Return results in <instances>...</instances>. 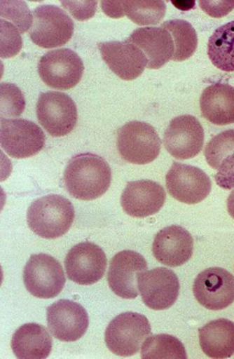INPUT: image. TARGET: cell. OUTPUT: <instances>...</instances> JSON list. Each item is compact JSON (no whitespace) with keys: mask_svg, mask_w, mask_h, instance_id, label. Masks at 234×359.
<instances>
[{"mask_svg":"<svg viewBox=\"0 0 234 359\" xmlns=\"http://www.w3.org/2000/svg\"><path fill=\"white\" fill-rule=\"evenodd\" d=\"M111 180V168L108 163L92 153L71 157L64 172V185L69 195L85 201L97 199L107 193Z\"/></svg>","mask_w":234,"mask_h":359,"instance_id":"1","label":"cell"},{"mask_svg":"<svg viewBox=\"0 0 234 359\" xmlns=\"http://www.w3.org/2000/svg\"><path fill=\"white\" fill-rule=\"evenodd\" d=\"M74 205L67 198L48 195L31 203L27 213L30 230L48 240L63 236L74 222Z\"/></svg>","mask_w":234,"mask_h":359,"instance_id":"2","label":"cell"},{"mask_svg":"<svg viewBox=\"0 0 234 359\" xmlns=\"http://www.w3.org/2000/svg\"><path fill=\"white\" fill-rule=\"evenodd\" d=\"M152 333L146 316L125 312L110 322L104 341L109 351L120 357H131L140 351L143 341Z\"/></svg>","mask_w":234,"mask_h":359,"instance_id":"3","label":"cell"},{"mask_svg":"<svg viewBox=\"0 0 234 359\" xmlns=\"http://www.w3.org/2000/svg\"><path fill=\"white\" fill-rule=\"evenodd\" d=\"M160 141L156 128L146 122L131 121L118 130L120 156L131 164L145 165L158 158Z\"/></svg>","mask_w":234,"mask_h":359,"instance_id":"4","label":"cell"},{"mask_svg":"<svg viewBox=\"0 0 234 359\" xmlns=\"http://www.w3.org/2000/svg\"><path fill=\"white\" fill-rule=\"evenodd\" d=\"M32 15L34 23L29 31V36L40 48H60L65 46L73 36L74 22L61 8L52 5L39 6Z\"/></svg>","mask_w":234,"mask_h":359,"instance_id":"5","label":"cell"},{"mask_svg":"<svg viewBox=\"0 0 234 359\" xmlns=\"http://www.w3.org/2000/svg\"><path fill=\"white\" fill-rule=\"evenodd\" d=\"M38 72L48 87L69 90L74 88L82 79L84 63L78 54L69 48H56L42 56Z\"/></svg>","mask_w":234,"mask_h":359,"instance_id":"6","label":"cell"},{"mask_svg":"<svg viewBox=\"0 0 234 359\" xmlns=\"http://www.w3.org/2000/svg\"><path fill=\"white\" fill-rule=\"evenodd\" d=\"M67 277L57 259L48 254L32 255L23 269L27 290L36 298H55L65 286Z\"/></svg>","mask_w":234,"mask_h":359,"instance_id":"7","label":"cell"},{"mask_svg":"<svg viewBox=\"0 0 234 359\" xmlns=\"http://www.w3.org/2000/svg\"><path fill=\"white\" fill-rule=\"evenodd\" d=\"M36 116L48 135L60 137L74 130L78 114L71 97L59 91H48L39 96Z\"/></svg>","mask_w":234,"mask_h":359,"instance_id":"8","label":"cell"},{"mask_svg":"<svg viewBox=\"0 0 234 359\" xmlns=\"http://www.w3.org/2000/svg\"><path fill=\"white\" fill-rule=\"evenodd\" d=\"M1 149L15 158H27L38 154L46 145V135L34 122L25 119H1Z\"/></svg>","mask_w":234,"mask_h":359,"instance_id":"9","label":"cell"},{"mask_svg":"<svg viewBox=\"0 0 234 359\" xmlns=\"http://www.w3.org/2000/svg\"><path fill=\"white\" fill-rule=\"evenodd\" d=\"M208 175L198 167L174 163L166 175V189L172 197L187 205L204 201L212 191Z\"/></svg>","mask_w":234,"mask_h":359,"instance_id":"10","label":"cell"},{"mask_svg":"<svg viewBox=\"0 0 234 359\" xmlns=\"http://www.w3.org/2000/svg\"><path fill=\"white\" fill-rule=\"evenodd\" d=\"M67 278L83 286H90L104 277L107 256L92 242H82L71 248L65 258Z\"/></svg>","mask_w":234,"mask_h":359,"instance_id":"11","label":"cell"},{"mask_svg":"<svg viewBox=\"0 0 234 359\" xmlns=\"http://www.w3.org/2000/svg\"><path fill=\"white\" fill-rule=\"evenodd\" d=\"M204 143V128L197 118L188 114L174 118L164 135L165 149L177 160L196 157Z\"/></svg>","mask_w":234,"mask_h":359,"instance_id":"12","label":"cell"},{"mask_svg":"<svg viewBox=\"0 0 234 359\" xmlns=\"http://www.w3.org/2000/svg\"><path fill=\"white\" fill-rule=\"evenodd\" d=\"M197 302L212 311H219L234 302V276L219 267L201 271L193 283Z\"/></svg>","mask_w":234,"mask_h":359,"instance_id":"13","label":"cell"},{"mask_svg":"<svg viewBox=\"0 0 234 359\" xmlns=\"http://www.w3.org/2000/svg\"><path fill=\"white\" fill-rule=\"evenodd\" d=\"M148 271V263L135 250H123L116 254L110 262L107 279L118 297L135 299L139 296V277Z\"/></svg>","mask_w":234,"mask_h":359,"instance_id":"14","label":"cell"},{"mask_svg":"<svg viewBox=\"0 0 234 359\" xmlns=\"http://www.w3.org/2000/svg\"><path fill=\"white\" fill-rule=\"evenodd\" d=\"M46 320L52 335L62 341H78L90 325L86 310L77 302L65 299L48 306Z\"/></svg>","mask_w":234,"mask_h":359,"instance_id":"15","label":"cell"},{"mask_svg":"<svg viewBox=\"0 0 234 359\" xmlns=\"http://www.w3.org/2000/svg\"><path fill=\"white\" fill-rule=\"evenodd\" d=\"M139 291L145 306L162 311L171 308L179 298V277L171 269H154L141 273Z\"/></svg>","mask_w":234,"mask_h":359,"instance_id":"16","label":"cell"},{"mask_svg":"<svg viewBox=\"0 0 234 359\" xmlns=\"http://www.w3.org/2000/svg\"><path fill=\"white\" fill-rule=\"evenodd\" d=\"M104 63L123 81H133L148 67V58L142 50L125 40L111 41L98 44Z\"/></svg>","mask_w":234,"mask_h":359,"instance_id":"17","label":"cell"},{"mask_svg":"<svg viewBox=\"0 0 234 359\" xmlns=\"http://www.w3.org/2000/svg\"><path fill=\"white\" fill-rule=\"evenodd\" d=\"M165 201V189L153 180L128 182L121 196L123 210L133 218H146L156 215L163 208Z\"/></svg>","mask_w":234,"mask_h":359,"instance_id":"18","label":"cell"},{"mask_svg":"<svg viewBox=\"0 0 234 359\" xmlns=\"http://www.w3.org/2000/svg\"><path fill=\"white\" fill-rule=\"evenodd\" d=\"M153 255L165 266L179 267L193 256V238L186 229L171 225L156 234L152 246Z\"/></svg>","mask_w":234,"mask_h":359,"instance_id":"19","label":"cell"},{"mask_svg":"<svg viewBox=\"0 0 234 359\" xmlns=\"http://www.w3.org/2000/svg\"><path fill=\"white\" fill-rule=\"evenodd\" d=\"M128 41L142 50L148 58V69H158L171 61L175 51L171 33L156 27L137 29Z\"/></svg>","mask_w":234,"mask_h":359,"instance_id":"20","label":"cell"},{"mask_svg":"<svg viewBox=\"0 0 234 359\" xmlns=\"http://www.w3.org/2000/svg\"><path fill=\"white\" fill-rule=\"evenodd\" d=\"M201 114L216 126L234 123V87L214 83L207 87L200 98Z\"/></svg>","mask_w":234,"mask_h":359,"instance_id":"21","label":"cell"},{"mask_svg":"<svg viewBox=\"0 0 234 359\" xmlns=\"http://www.w3.org/2000/svg\"><path fill=\"white\" fill-rule=\"evenodd\" d=\"M11 348L18 359H46L52 351V339L43 325L27 323L13 334Z\"/></svg>","mask_w":234,"mask_h":359,"instance_id":"22","label":"cell"},{"mask_svg":"<svg viewBox=\"0 0 234 359\" xmlns=\"http://www.w3.org/2000/svg\"><path fill=\"white\" fill-rule=\"evenodd\" d=\"M202 352L210 358H230L234 355V323L227 319L209 322L199 330Z\"/></svg>","mask_w":234,"mask_h":359,"instance_id":"23","label":"cell"},{"mask_svg":"<svg viewBox=\"0 0 234 359\" xmlns=\"http://www.w3.org/2000/svg\"><path fill=\"white\" fill-rule=\"evenodd\" d=\"M208 56L216 69L234 72V21L219 27L210 36Z\"/></svg>","mask_w":234,"mask_h":359,"instance_id":"24","label":"cell"},{"mask_svg":"<svg viewBox=\"0 0 234 359\" xmlns=\"http://www.w3.org/2000/svg\"><path fill=\"white\" fill-rule=\"evenodd\" d=\"M160 28L171 33L174 41V56L172 60L183 62L188 60L196 52L198 46L197 32L191 23L185 20H170L162 23Z\"/></svg>","mask_w":234,"mask_h":359,"instance_id":"25","label":"cell"},{"mask_svg":"<svg viewBox=\"0 0 234 359\" xmlns=\"http://www.w3.org/2000/svg\"><path fill=\"white\" fill-rule=\"evenodd\" d=\"M141 357L143 359H186L187 353L179 339L168 334H158L150 335L143 341Z\"/></svg>","mask_w":234,"mask_h":359,"instance_id":"26","label":"cell"},{"mask_svg":"<svg viewBox=\"0 0 234 359\" xmlns=\"http://www.w3.org/2000/svg\"><path fill=\"white\" fill-rule=\"evenodd\" d=\"M123 11L128 18L139 26L158 25L165 17L166 4L162 0H129L123 1Z\"/></svg>","mask_w":234,"mask_h":359,"instance_id":"27","label":"cell"},{"mask_svg":"<svg viewBox=\"0 0 234 359\" xmlns=\"http://www.w3.org/2000/svg\"><path fill=\"white\" fill-rule=\"evenodd\" d=\"M234 154V130L221 132L212 137L205 149L207 163L214 170H219L224 160Z\"/></svg>","mask_w":234,"mask_h":359,"instance_id":"28","label":"cell"},{"mask_svg":"<svg viewBox=\"0 0 234 359\" xmlns=\"http://www.w3.org/2000/svg\"><path fill=\"white\" fill-rule=\"evenodd\" d=\"M0 15L3 20L13 23V26L17 27L20 33L30 31L34 23V15L27 4L23 1L3 0L0 3Z\"/></svg>","mask_w":234,"mask_h":359,"instance_id":"29","label":"cell"},{"mask_svg":"<svg viewBox=\"0 0 234 359\" xmlns=\"http://www.w3.org/2000/svg\"><path fill=\"white\" fill-rule=\"evenodd\" d=\"M1 93V119L19 116L26 108L25 97L18 87L13 83H3L0 85Z\"/></svg>","mask_w":234,"mask_h":359,"instance_id":"30","label":"cell"},{"mask_svg":"<svg viewBox=\"0 0 234 359\" xmlns=\"http://www.w3.org/2000/svg\"><path fill=\"white\" fill-rule=\"evenodd\" d=\"M0 31H1V50L0 55L3 58L13 57L17 55L22 48V39L20 31L13 23L0 20Z\"/></svg>","mask_w":234,"mask_h":359,"instance_id":"31","label":"cell"},{"mask_svg":"<svg viewBox=\"0 0 234 359\" xmlns=\"http://www.w3.org/2000/svg\"><path fill=\"white\" fill-rule=\"evenodd\" d=\"M63 7L71 13L77 20L84 21L92 18L96 13L97 1H62Z\"/></svg>","mask_w":234,"mask_h":359,"instance_id":"32","label":"cell"},{"mask_svg":"<svg viewBox=\"0 0 234 359\" xmlns=\"http://www.w3.org/2000/svg\"><path fill=\"white\" fill-rule=\"evenodd\" d=\"M216 185L222 189H234V154L227 157L216 175Z\"/></svg>","mask_w":234,"mask_h":359,"instance_id":"33","label":"cell"},{"mask_svg":"<svg viewBox=\"0 0 234 359\" xmlns=\"http://www.w3.org/2000/svg\"><path fill=\"white\" fill-rule=\"evenodd\" d=\"M201 9L205 13H208L209 15H212L214 18H221L224 15H227L230 11L234 9V1H212V0H201L199 1Z\"/></svg>","mask_w":234,"mask_h":359,"instance_id":"34","label":"cell"},{"mask_svg":"<svg viewBox=\"0 0 234 359\" xmlns=\"http://www.w3.org/2000/svg\"><path fill=\"white\" fill-rule=\"evenodd\" d=\"M102 11L112 18H121L125 15L123 1H102Z\"/></svg>","mask_w":234,"mask_h":359,"instance_id":"35","label":"cell"},{"mask_svg":"<svg viewBox=\"0 0 234 359\" xmlns=\"http://www.w3.org/2000/svg\"><path fill=\"white\" fill-rule=\"evenodd\" d=\"M228 212L234 219V191H232L228 198Z\"/></svg>","mask_w":234,"mask_h":359,"instance_id":"36","label":"cell"}]
</instances>
